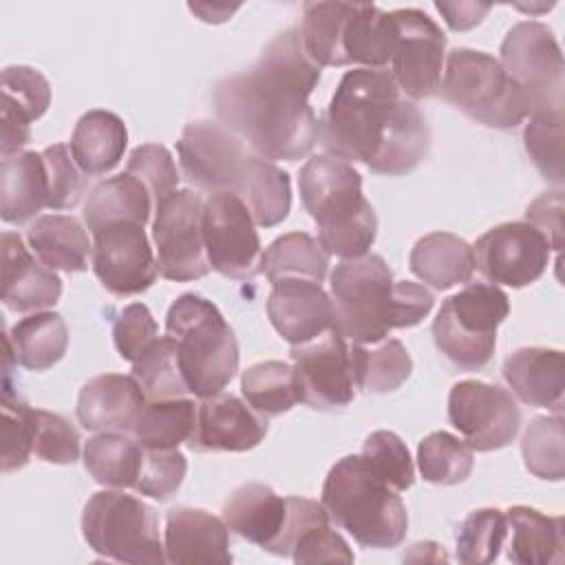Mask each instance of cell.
<instances>
[{"instance_id": "obj_10", "label": "cell", "mask_w": 565, "mask_h": 565, "mask_svg": "<svg viewBox=\"0 0 565 565\" xmlns=\"http://www.w3.org/2000/svg\"><path fill=\"white\" fill-rule=\"evenodd\" d=\"M499 62L525 95L527 117L563 110V53L547 24L534 20L514 24L501 42Z\"/></svg>"}, {"instance_id": "obj_33", "label": "cell", "mask_w": 565, "mask_h": 565, "mask_svg": "<svg viewBox=\"0 0 565 565\" xmlns=\"http://www.w3.org/2000/svg\"><path fill=\"white\" fill-rule=\"evenodd\" d=\"M154 212V199L141 179L121 172L99 181L84 203V223L93 232L113 221H135L146 227Z\"/></svg>"}, {"instance_id": "obj_20", "label": "cell", "mask_w": 565, "mask_h": 565, "mask_svg": "<svg viewBox=\"0 0 565 565\" xmlns=\"http://www.w3.org/2000/svg\"><path fill=\"white\" fill-rule=\"evenodd\" d=\"M271 327L291 344H305L333 327L331 296L316 280L285 278L267 296Z\"/></svg>"}, {"instance_id": "obj_1", "label": "cell", "mask_w": 565, "mask_h": 565, "mask_svg": "<svg viewBox=\"0 0 565 565\" xmlns=\"http://www.w3.org/2000/svg\"><path fill=\"white\" fill-rule=\"evenodd\" d=\"M320 66L307 55L298 26L278 33L245 71L218 79L212 106L254 157L298 161L318 143L320 121L309 95L320 82Z\"/></svg>"}, {"instance_id": "obj_19", "label": "cell", "mask_w": 565, "mask_h": 565, "mask_svg": "<svg viewBox=\"0 0 565 565\" xmlns=\"http://www.w3.org/2000/svg\"><path fill=\"white\" fill-rule=\"evenodd\" d=\"M267 435V419L236 395L216 393L196 404V426L188 441L196 452H245Z\"/></svg>"}, {"instance_id": "obj_4", "label": "cell", "mask_w": 565, "mask_h": 565, "mask_svg": "<svg viewBox=\"0 0 565 565\" xmlns=\"http://www.w3.org/2000/svg\"><path fill=\"white\" fill-rule=\"evenodd\" d=\"M305 210L318 225V243L329 256H364L377 236V216L362 194V174L344 159L311 157L298 172Z\"/></svg>"}, {"instance_id": "obj_34", "label": "cell", "mask_w": 565, "mask_h": 565, "mask_svg": "<svg viewBox=\"0 0 565 565\" xmlns=\"http://www.w3.org/2000/svg\"><path fill=\"white\" fill-rule=\"evenodd\" d=\"M4 342L11 347L20 366L29 371H49L68 349V327L55 311H33L7 331Z\"/></svg>"}, {"instance_id": "obj_44", "label": "cell", "mask_w": 565, "mask_h": 565, "mask_svg": "<svg viewBox=\"0 0 565 565\" xmlns=\"http://www.w3.org/2000/svg\"><path fill=\"white\" fill-rule=\"evenodd\" d=\"M565 430L563 415L534 417L521 439V455L527 472L545 481L565 477Z\"/></svg>"}, {"instance_id": "obj_55", "label": "cell", "mask_w": 565, "mask_h": 565, "mask_svg": "<svg viewBox=\"0 0 565 565\" xmlns=\"http://www.w3.org/2000/svg\"><path fill=\"white\" fill-rule=\"evenodd\" d=\"M525 223L534 225L550 243V249L561 252L563 245V190L543 192L525 210Z\"/></svg>"}, {"instance_id": "obj_12", "label": "cell", "mask_w": 565, "mask_h": 565, "mask_svg": "<svg viewBox=\"0 0 565 565\" xmlns=\"http://www.w3.org/2000/svg\"><path fill=\"white\" fill-rule=\"evenodd\" d=\"M391 73L399 90L411 99H428L439 93L446 35L439 24L419 9H395Z\"/></svg>"}, {"instance_id": "obj_17", "label": "cell", "mask_w": 565, "mask_h": 565, "mask_svg": "<svg viewBox=\"0 0 565 565\" xmlns=\"http://www.w3.org/2000/svg\"><path fill=\"white\" fill-rule=\"evenodd\" d=\"M183 177L199 190L234 192L247 163L245 143L218 121H190L177 141Z\"/></svg>"}, {"instance_id": "obj_2", "label": "cell", "mask_w": 565, "mask_h": 565, "mask_svg": "<svg viewBox=\"0 0 565 565\" xmlns=\"http://www.w3.org/2000/svg\"><path fill=\"white\" fill-rule=\"evenodd\" d=\"M327 154L360 161L375 174L402 177L428 154L430 130L388 68H353L340 79L320 121Z\"/></svg>"}, {"instance_id": "obj_24", "label": "cell", "mask_w": 565, "mask_h": 565, "mask_svg": "<svg viewBox=\"0 0 565 565\" xmlns=\"http://www.w3.org/2000/svg\"><path fill=\"white\" fill-rule=\"evenodd\" d=\"M163 552L168 563H232L230 527L199 508H172L166 514Z\"/></svg>"}, {"instance_id": "obj_25", "label": "cell", "mask_w": 565, "mask_h": 565, "mask_svg": "<svg viewBox=\"0 0 565 565\" xmlns=\"http://www.w3.org/2000/svg\"><path fill=\"white\" fill-rule=\"evenodd\" d=\"M512 393L527 406L563 413L565 360L558 349L523 347L512 351L501 366Z\"/></svg>"}, {"instance_id": "obj_52", "label": "cell", "mask_w": 565, "mask_h": 565, "mask_svg": "<svg viewBox=\"0 0 565 565\" xmlns=\"http://www.w3.org/2000/svg\"><path fill=\"white\" fill-rule=\"evenodd\" d=\"M46 174H49V207L71 210L82 201L86 190L84 172L77 168L71 148L64 143H53L42 150Z\"/></svg>"}, {"instance_id": "obj_29", "label": "cell", "mask_w": 565, "mask_h": 565, "mask_svg": "<svg viewBox=\"0 0 565 565\" xmlns=\"http://www.w3.org/2000/svg\"><path fill=\"white\" fill-rule=\"evenodd\" d=\"M128 143V130L119 115L95 108L84 113L71 135V154L86 177L110 172L121 159Z\"/></svg>"}, {"instance_id": "obj_49", "label": "cell", "mask_w": 565, "mask_h": 565, "mask_svg": "<svg viewBox=\"0 0 565 565\" xmlns=\"http://www.w3.org/2000/svg\"><path fill=\"white\" fill-rule=\"evenodd\" d=\"M126 172L141 179L154 199V207L168 199L179 185V170L170 150L161 143H141L137 146L128 161Z\"/></svg>"}, {"instance_id": "obj_40", "label": "cell", "mask_w": 565, "mask_h": 565, "mask_svg": "<svg viewBox=\"0 0 565 565\" xmlns=\"http://www.w3.org/2000/svg\"><path fill=\"white\" fill-rule=\"evenodd\" d=\"M241 393L260 417H278L300 402L296 371L280 360L256 362L243 371Z\"/></svg>"}, {"instance_id": "obj_30", "label": "cell", "mask_w": 565, "mask_h": 565, "mask_svg": "<svg viewBox=\"0 0 565 565\" xmlns=\"http://www.w3.org/2000/svg\"><path fill=\"white\" fill-rule=\"evenodd\" d=\"M26 243L53 271L77 274L86 271L93 254V243L75 216L42 214L26 230Z\"/></svg>"}, {"instance_id": "obj_37", "label": "cell", "mask_w": 565, "mask_h": 565, "mask_svg": "<svg viewBox=\"0 0 565 565\" xmlns=\"http://www.w3.org/2000/svg\"><path fill=\"white\" fill-rule=\"evenodd\" d=\"M353 382L366 393H393L413 371V360L406 347L395 338H384L373 344H349Z\"/></svg>"}, {"instance_id": "obj_18", "label": "cell", "mask_w": 565, "mask_h": 565, "mask_svg": "<svg viewBox=\"0 0 565 565\" xmlns=\"http://www.w3.org/2000/svg\"><path fill=\"white\" fill-rule=\"evenodd\" d=\"M300 402L316 411H338L353 402L355 382L349 342L333 329L291 347Z\"/></svg>"}, {"instance_id": "obj_42", "label": "cell", "mask_w": 565, "mask_h": 565, "mask_svg": "<svg viewBox=\"0 0 565 565\" xmlns=\"http://www.w3.org/2000/svg\"><path fill=\"white\" fill-rule=\"evenodd\" d=\"M132 375L150 399H172L185 397L190 386L179 364L177 342L166 333L143 349V353L132 362Z\"/></svg>"}, {"instance_id": "obj_43", "label": "cell", "mask_w": 565, "mask_h": 565, "mask_svg": "<svg viewBox=\"0 0 565 565\" xmlns=\"http://www.w3.org/2000/svg\"><path fill=\"white\" fill-rule=\"evenodd\" d=\"M417 468L424 481L428 483H435V486L463 483L475 468L472 448L463 439L446 430H435L426 435L417 446Z\"/></svg>"}, {"instance_id": "obj_6", "label": "cell", "mask_w": 565, "mask_h": 565, "mask_svg": "<svg viewBox=\"0 0 565 565\" xmlns=\"http://www.w3.org/2000/svg\"><path fill=\"white\" fill-rule=\"evenodd\" d=\"M166 333L177 342L179 364L196 397L223 393L238 371V340L218 307L196 294H181L166 313Z\"/></svg>"}, {"instance_id": "obj_39", "label": "cell", "mask_w": 565, "mask_h": 565, "mask_svg": "<svg viewBox=\"0 0 565 565\" xmlns=\"http://www.w3.org/2000/svg\"><path fill=\"white\" fill-rule=\"evenodd\" d=\"M196 426V402L185 397L150 399L135 428L132 437L143 450H170L188 444Z\"/></svg>"}, {"instance_id": "obj_14", "label": "cell", "mask_w": 565, "mask_h": 565, "mask_svg": "<svg viewBox=\"0 0 565 565\" xmlns=\"http://www.w3.org/2000/svg\"><path fill=\"white\" fill-rule=\"evenodd\" d=\"M448 419L463 441L477 452L505 448L521 428V408L510 391L461 380L448 393Z\"/></svg>"}, {"instance_id": "obj_32", "label": "cell", "mask_w": 565, "mask_h": 565, "mask_svg": "<svg viewBox=\"0 0 565 565\" xmlns=\"http://www.w3.org/2000/svg\"><path fill=\"white\" fill-rule=\"evenodd\" d=\"M234 194L247 205L258 227L282 223L291 210V179L274 161L249 154Z\"/></svg>"}, {"instance_id": "obj_53", "label": "cell", "mask_w": 565, "mask_h": 565, "mask_svg": "<svg viewBox=\"0 0 565 565\" xmlns=\"http://www.w3.org/2000/svg\"><path fill=\"white\" fill-rule=\"evenodd\" d=\"M159 338L157 322L143 302H132L119 311L113 324V342L121 360L130 364L143 353L148 344Z\"/></svg>"}, {"instance_id": "obj_38", "label": "cell", "mask_w": 565, "mask_h": 565, "mask_svg": "<svg viewBox=\"0 0 565 565\" xmlns=\"http://www.w3.org/2000/svg\"><path fill=\"white\" fill-rule=\"evenodd\" d=\"M260 271L274 285L285 278H305L322 285L329 271V254L307 232H289L269 243L260 256Z\"/></svg>"}, {"instance_id": "obj_13", "label": "cell", "mask_w": 565, "mask_h": 565, "mask_svg": "<svg viewBox=\"0 0 565 565\" xmlns=\"http://www.w3.org/2000/svg\"><path fill=\"white\" fill-rule=\"evenodd\" d=\"M203 238L210 267L232 280L260 274V238L247 205L234 192H214L203 207Z\"/></svg>"}, {"instance_id": "obj_41", "label": "cell", "mask_w": 565, "mask_h": 565, "mask_svg": "<svg viewBox=\"0 0 565 565\" xmlns=\"http://www.w3.org/2000/svg\"><path fill=\"white\" fill-rule=\"evenodd\" d=\"M351 2H305L300 40L307 55L322 66H347L342 35Z\"/></svg>"}, {"instance_id": "obj_50", "label": "cell", "mask_w": 565, "mask_h": 565, "mask_svg": "<svg viewBox=\"0 0 565 565\" xmlns=\"http://www.w3.org/2000/svg\"><path fill=\"white\" fill-rule=\"evenodd\" d=\"M185 472H188V461L179 448L146 450L141 472L132 488L141 497L166 501L181 488Z\"/></svg>"}, {"instance_id": "obj_31", "label": "cell", "mask_w": 565, "mask_h": 565, "mask_svg": "<svg viewBox=\"0 0 565 565\" xmlns=\"http://www.w3.org/2000/svg\"><path fill=\"white\" fill-rule=\"evenodd\" d=\"M411 271L437 291L463 285L475 274L472 245L450 232H430L422 236L408 256Z\"/></svg>"}, {"instance_id": "obj_54", "label": "cell", "mask_w": 565, "mask_h": 565, "mask_svg": "<svg viewBox=\"0 0 565 565\" xmlns=\"http://www.w3.org/2000/svg\"><path fill=\"white\" fill-rule=\"evenodd\" d=\"M291 558L296 563H353L349 543L329 523H318L300 534Z\"/></svg>"}, {"instance_id": "obj_28", "label": "cell", "mask_w": 565, "mask_h": 565, "mask_svg": "<svg viewBox=\"0 0 565 565\" xmlns=\"http://www.w3.org/2000/svg\"><path fill=\"white\" fill-rule=\"evenodd\" d=\"M508 519V558L519 565H552L565 561V521L527 505H512Z\"/></svg>"}, {"instance_id": "obj_7", "label": "cell", "mask_w": 565, "mask_h": 565, "mask_svg": "<svg viewBox=\"0 0 565 565\" xmlns=\"http://www.w3.org/2000/svg\"><path fill=\"white\" fill-rule=\"evenodd\" d=\"M439 93L450 106L488 128H516L530 113L525 95L508 77L501 62L466 46L448 53Z\"/></svg>"}, {"instance_id": "obj_58", "label": "cell", "mask_w": 565, "mask_h": 565, "mask_svg": "<svg viewBox=\"0 0 565 565\" xmlns=\"http://www.w3.org/2000/svg\"><path fill=\"white\" fill-rule=\"evenodd\" d=\"M190 7V11H194L203 22H212L214 18L212 15H216V24L218 22H225L236 9H238V4H188Z\"/></svg>"}, {"instance_id": "obj_8", "label": "cell", "mask_w": 565, "mask_h": 565, "mask_svg": "<svg viewBox=\"0 0 565 565\" xmlns=\"http://www.w3.org/2000/svg\"><path fill=\"white\" fill-rule=\"evenodd\" d=\"M510 313L508 294L492 282H468L444 300L433 320L437 351L461 371H481L494 353L497 329Z\"/></svg>"}, {"instance_id": "obj_27", "label": "cell", "mask_w": 565, "mask_h": 565, "mask_svg": "<svg viewBox=\"0 0 565 565\" xmlns=\"http://www.w3.org/2000/svg\"><path fill=\"white\" fill-rule=\"evenodd\" d=\"M49 207V174L42 152L22 150L0 163V218L11 225L38 218Z\"/></svg>"}, {"instance_id": "obj_46", "label": "cell", "mask_w": 565, "mask_h": 565, "mask_svg": "<svg viewBox=\"0 0 565 565\" xmlns=\"http://www.w3.org/2000/svg\"><path fill=\"white\" fill-rule=\"evenodd\" d=\"M508 539V519L499 508L470 512L457 532V558L466 565H486L499 558Z\"/></svg>"}, {"instance_id": "obj_45", "label": "cell", "mask_w": 565, "mask_h": 565, "mask_svg": "<svg viewBox=\"0 0 565 565\" xmlns=\"http://www.w3.org/2000/svg\"><path fill=\"white\" fill-rule=\"evenodd\" d=\"M563 110H543L532 113L523 128V146L541 172V177L554 185H563L565 168H563Z\"/></svg>"}, {"instance_id": "obj_57", "label": "cell", "mask_w": 565, "mask_h": 565, "mask_svg": "<svg viewBox=\"0 0 565 565\" xmlns=\"http://www.w3.org/2000/svg\"><path fill=\"white\" fill-rule=\"evenodd\" d=\"M404 561H448V554L441 550L439 543L424 541L411 545V550L404 554Z\"/></svg>"}, {"instance_id": "obj_48", "label": "cell", "mask_w": 565, "mask_h": 565, "mask_svg": "<svg viewBox=\"0 0 565 565\" xmlns=\"http://www.w3.org/2000/svg\"><path fill=\"white\" fill-rule=\"evenodd\" d=\"M362 455L373 470L397 492L415 483V466L406 444L391 430H375L362 444Z\"/></svg>"}, {"instance_id": "obj_3", "label": "cell", "mask_w": 565, "mask_h": 565, "mask_svg": "<svg viewBox=\"0 0 565 565\" xmlns=\"http://www.w3.org/2000/svg\"><path fill=\"white\" fill-rule=\"evenodd\" d=\"M333 331L353 344H373L393 329L419 324L433 309V294L417 282L395 280L380 254L340 260L331 276Z\"/></svg>"}, {"instance_id": "obj_36", "label": "cell", "mask_w": 565, "mask_h": 565, "mask_svg": "<svg viewBox=\"0 0 565 565\" xmlns=\"http://www.w3.org/2000/svg\"><path fill=\"white\" fill-rule=\"evenodd\" d=\"M82 457L86 472L99 486L124 490L135 486L146 450L126 433H97L86 441Z\"/></svg>"}, {"instance_id": "obj_15", "label": "cell", "mask_w": 565, "mask_h": 565, "mask_svg": "<svg viewBox=\"0 0 565 565\" xmlns=\"http://www.w3.org/2000/svg\"><path fill=\"white\" fill-rule=\"evenodd\" d=\"M475 269L492 282L512 289L536 282L550 265L547 238L525 221H508L490 227L472 245Z\"/></svg>"}, {"instance_id": "obj_26", "label": "cell", "mask_w": 565, "mask_h": 565, "mask_svg": "<svg viewBox=\"0 0 565 565\" xmlns=\"http://www.w3.org/2000/svg\"><path fill=\"white\" fill-rule=\"evenodd\" d=\"M287 497L276 494L265 483H245L223 503V521L230 532L274 554L287 523Z\"/></svg>"}, {"instance_id": "obj_56", "label": "cell", "mask_w": 565, "mask_h": 565, "mask_svg": "<svg viewBox=\"0 0 565 565\" xmlns=\"http://www.w3.org/2000/svg\"><path fill=\"white\" fill-rule=\"evenodd\" d=\"M435 9L444 15L452 31H468L477 26L492 9L488 2H435Z\"/></svg>"}, {"instance_id": "obj_47", "label": "cell", "mask_w": 565, "mask_h": 565, "mask_svg": "<svg viewBox=\"0 0 565 565\" xmlns=\"http://www.w3.org/2000/svg\"><path fill=\"white\" fill-rule=\"evenodd\" d=\"M33 428V455L46 463L68 466L79 459V433L57 413L29 406Z\"/></svg>"}, {"instance_id": "obj_16", "label": "cell", "mask_w": 565, "mask_h": 565, "mask_svg": "<svg viewBox=\"0 0 565 565\" xmlns=\"http://www.w3.org/2000/svg\"><path fill=\"white\" fill-rule=\"evenodd\" d=\"M90 234L93 271L106 291L126 298L152 287L159 276V265L143 225L135 221H113Z\"/></svg>"}, {"instance_id": "obj_21", "label": "cell", "mask_w": 565, "mask_h": 565, "mask_svg": "<svg viewBox=\"0 0 565 565\" xmlns=\"http://www.w3.org/2000/svg\"><path fill=\"white\" fill-rule=\"evenodd\" d=\"M2 278L0 298L11 311H40L53 307L62 296V278L38 263L22 236L15 232H2Z\"/></svg>"}, {"instance_id": "obj_22", "label": "cell", "mask_w": 565, "mask_h": 565, "mask_svg": "<svg viewBox=\"0 0 565 565\" xmlns=\"http://www.w3.org/2000/svg\"><path fill=\"white\" fill-rule=\"evenodd\" d=\"M148 397L135 375L102 373L90 377L77 397V419L95 433H132Z\"/></svg>"}, {"instance_id": "obj_51", "label": "cell", "mask_w": 565, "mask_h": 565, "mask_svg": "<svg viewBox=\"0 0 565 565\" xmlns=\"http://www.w3.org/2000/svg\"><path fill=\"white\" fill-rule=\"evenodd\" d=\"M33 455V428L29 404L11 393L2 395V472L9 475L29 463Z\"/></svg>"}, {"instance_id": "obj_35", "label": "cell", "mask_w": 565, "mask_h": 565, "mask_svg": "<svg viewBox=\"0 0 565 565\" xmlns=\"http://www.w3.org/2000/svg\"><path fill=\"white\" fill-rule=\"evenodd\" d=\"M344 60L362 68H386L393 49L391 11L371 2H351L342 35Z\"/></svg>"}, {"instance_id": "obj_5", "label": "cell", "mask_w": 565, "mask_h": 565, "mask_svg": "<svg viewBox=\"0 0 565 565\" xmlns=\"http://www.w3.org/2000/svg\"><path fill=\"white\" fill-rule=\"evenodd\" d=\"M320 503L331 523L371 550H391L406 539L408 512L397 494L360 455L338 459L324 477Z\"/></svg>"}, {"instance_id": "obj_9", "label": "cell", "mask_w": 565, "mask_h": 565, "mask_svg": "<svg viewBox=\"0 0 565 565\" xmlns=\"http://www.w3.org/2000/svg\"><path fill=\"white\" fill-rule=\"evenodd\" d=\"M82 534L102 558L130 565L166 563L157 512L121 490H102L86 501Z\"/></svg>"}, {"instance_id": "obj_11", "label": "cell", "mask_w": 565, "mask_h": 565, "mask_svg": "<svg viewBox=\"0 0 565 565\" xmlns=\"http://www.w3.org/2000/svg\"><path fill=\"white\" fill-rule=\"evenodd\" d=\"M205 199L194 190H174L154 207L152 241L159 276L174 282L199 280L210 274L203 238Z\"/></svg>"}, {"instance_id": "obj_23", "label": "cell", "mask_w": 565, "mask_h": 565, "mask_svg": "<svg viewBox=\"0 0 565 565\" xmlns=\"http://www.w3.org/2000/svg\"><path fill=\"white\" fill-rule=\"evenodd\" d=\"M51 106L49 79L31 66L13 64L2 71V108H0V154L22 152L31 141V124Z\"/></svg>"}]
</instances>
